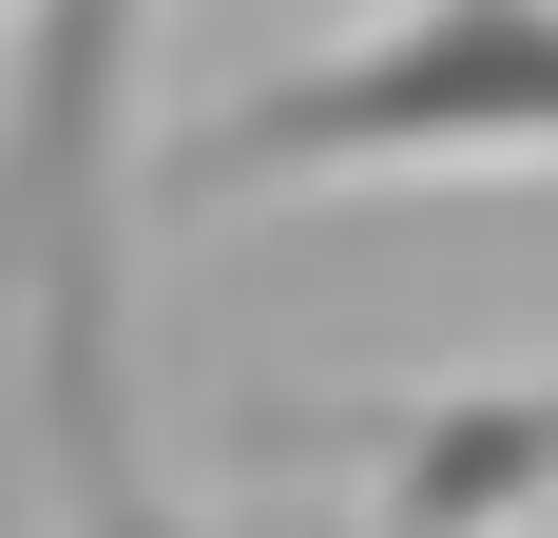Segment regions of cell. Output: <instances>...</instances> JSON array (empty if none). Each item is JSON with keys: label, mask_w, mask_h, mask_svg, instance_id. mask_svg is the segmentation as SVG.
I'll use <instances>...</instances> for the list:
<instances>
[{"label": "cell", "mask_w": 558, "mask_h": 538, "mask_svg": "<svg viewBox=\"0 0 558 538\" xmlns=\"http://www.w3.org/2000/svg\"><path fill=\"white\" fill-rule=\"evenodd\" d=\"M135 231H155V0H20V58H0V384L39 424L58 538H173L155 366H135Z\"/></svg>", "instance_id": "1"}, {"label": "cell", "mask_w": 558, "mask_h": 538, "mask_svg": "<svg viewBox=\"0 0 558 538\" xmlns=\"http://www.w3.org/2000/svg\"><path fill=\"white\" fill-rule=\"evenodd\" d=\"M366 519L386 538H558V384H462V404H366Z\"/></svg>", "instance_id": "3"}, {"label": "cell", "mask_w": 558, "mask_h": 538, "mask_svg": "<svg viewBox=\"0 0 558 538\" xmlns=\"http://www.w3.org/2000/svg\"><path fill=\"white\" fill-rule=\"evenodd\" d=\"M328 173H558V0H386L366 39L270 58L155 155V212H251Z\"/></svg>", "instance_id": "2"}]
</instances>
